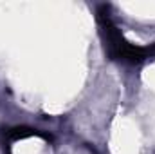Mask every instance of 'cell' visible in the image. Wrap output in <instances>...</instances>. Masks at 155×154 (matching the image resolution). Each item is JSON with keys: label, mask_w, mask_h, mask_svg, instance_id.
<instances>
[{"label": "cell", "mask_w": 155, "mask_h": 154, "mask_svg": "<svg viewBox=\"0 0 155 154\" xmlns=\"http://www.w3.org/2000/svg\"><path fill=\"white\" fill-rule=\"evenodd\" d=\"M29 134H33V131H29V129H15V132H11L13 138H24Z\"/></svg>", "instance_id": "1"}]
</instances>
